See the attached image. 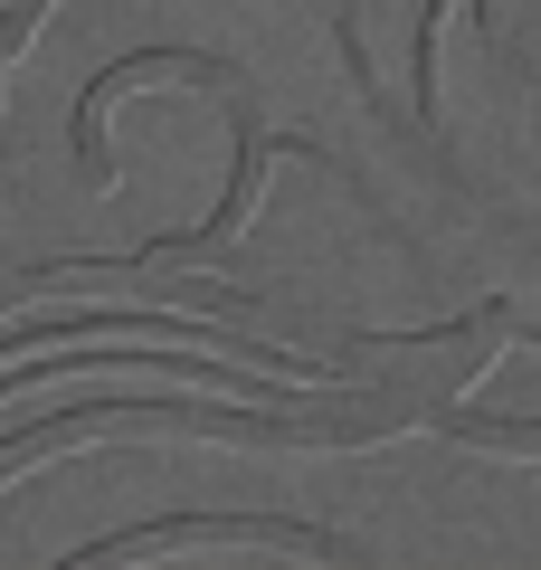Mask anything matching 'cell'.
Returning a JSON list of instances; mask_svg holds the SVG:
<instances>
[{"label": "cell", "instance_id": "obj_1", "mask_svg": "<svg viewBox=\"0 0 541 570\" xmlns=\"http://www.w3.org/2000/svg\"><path fill=\"white\" fill-rule=\"evenodd\" d=\"M171 542H285V551H314V561H342L352 542L314 523H276V513H171V523H142V532H115V542H86L77 570L96 561H134V551H171Z\"/></svg>", "mask_w": 541, "mask_h": 570}]
</instances>
